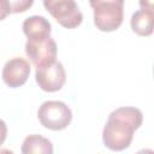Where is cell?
<instances>
[{
    "instance_id": "cell-15",
    "label": "cell",
    "mask_w": 154,
    "mask_h": 154,
    "mask_svg": "<svg viewBox=\"0 0 154 154\" xmlns=\"http://www.w3.org/2000/svg\"><path fill=\"white\" fill-rule=\"evenodd\" d=\"M0 154H13V152L10 150V149H1L0 150Z\"/></svg>"
},
{
    "instance_id": "cell-3",
    "label": "cell",
    "mask_w": 154,
    "mask_h": 154,
    "mask_svg": "<svg viewBox=\"0 0 154 154\" xmlns=\"http://www.w3.org/2000/svg\"><path fill=\"white\" fill-rule=\"evenodd\" d=\"M40 123L51 130H63L69 126L72 119L70 107L63 101H45L37 112Z\"/></svg>"
},
{
    "instance_id": "cell-9",
    "label": "cell",
    "mask_w": 154,
    "mask_h": 154,
    "mask_svg": "<svg viewBox=\"0 0 154 154\" xmlns=\"http://www.w3.org/2000/svg\"><path fill=\"white\" fill-rule=\"evenodd\" d=\"M23 31L28 41H43L51 36L52 25L42 16H30L23 22Z\"/></svg>"
},
{
    "instance_id": "cell-4",
    "label": "cell",
    "mask_w": 154,
    "mask_h": 154,
    "mask_svg": "<svg viewBox=\"0 0 154 154\" xmlns=\"http://www.w3.org/2000/svg\"><path fill=\"white\" fill-rule=\"evenodd\" d=\"M43 6L66 29L77 28L83 20V14L73 0H45Z\"/></svg>"
},
{
    "instance_id": "cell-12",
    "label": "cell",
    "mask_w": 154,
    "mask_h": 154,
    "mask_svg": "<svg viewBox=\"0 0 154 154\" xmlns=\"http://www.w3.org/2000/svg\"><path fill=\"white\" fill-rule=\"evenodd\" d=\"M11 13V6L8 0H0V20L5 19L7 14Z\"/></svg>"
},
{
    "instance_id": "cell-10",
    "label": "cell",
    "mask_w": 154,
    "mask_h": 154,
    "mask_svg": "<svg viewBox=\"0 0 154 154\" xmlns=\"http://www.w3.org/2000/svg\"><path fill=\"white\" fill-rule=\"evenodd\" d=\"M22 154H53V144L41 135H29L23 141Z\"/></svg>"
},
{
    "instance_id": "cell-5",
    "label": "cell",
    "mask_w": 154,
    "mask_h": 154,
    "mask_svg": "<svg viewBox=\"0 0 154 154\" xmlns=\"http://www.w3.org/2000/svg\"><path fill=\"white\" fill-rule=\"evenodd\" d=\"M35 78L42 90L54 93L63 88L66 81V73L63 64L55 60L52 64L36 67Z\"/></svg>"
},
{
    "instance_id": "cell-11",
    "label": "cell",
    "mask_w": 154,
    "mask_h": 154,
    "mask_svg": "<svg viewBox=\"0 0 154 154\" xmlns=\"http://www.w3.org/2000/svg\"><path fill=\"white\" fill-rule=\"evenodd\" d=\"M34 2L31 0H17V1H10L11 6V13H18V12H24L26 11Z\"/></svg>"
},
{
    "instance_id": "cell-1",
    "label": "cell",
    "mask_w": 154,
    "mask_h": 154,
    "mask_svg": "<svg viewBox=\"0 0 154 154\" xmlns=\"http://www.w3.org/2000/svg\"><path fill=\"white\" fill-rule=\"evenodd\" d=\"M143 114L136 107H119L111 112L102 130L103 144L114 152L126 149L132 141L134 131L142 125Z\"/></svg>"
},
{
    "instance_id": "cell-8",
    "label": "cell",
    "mask_w": 154,
    "mask_h": 154,
    "mask_svg": "<svg viewBox=\"0 0 154 154\" xmlns=\"http://www.w3.org/2000/svg\"><path fill=\"white\" fill-rule=\"evenodd\" d=\"M141 8L137 10L131 16V29L140 36H149L153 32V24H154V10L153 2H140Z\"/></svg>"
},
{
    "instance_id": "cell-6",
    "label": "cell",
    "mask_w": 154,
    "mask_h": 154,
    "mask_svg": "<svg viewBox=\"0 0 154 154\" xmlns=\"http://www.w3.org/2000/svg\"><path fill=\"white\" fill-rule=\"evenodd\" d=\"M25 53L36 67L48 65L55 61L57 43L51 36L43 41H26Z\"/></svg>"
},
{
    "instance_id": "cell-14",
    "label": "cell",
    "mask_w": 154,
    "mask_h": 154,
    "mask_svg": "<svg viewBox=\"0 0 154 154\" xmlns=\"http://www.w3.org/2000/svg\"><path fill=\"white\" fill-rule=\"evenodd\" d=\"M136 154H154V152H153L152 149H149V148H146V149H141V150H138Z\"/></svg>"
},
{
    "instance_id": "cell-2",
    "label": "cell",
    "mask_w": 154,
    "mask_h": 154,
    "mask_svg": "<svg viewBox=\"0 0 154 154\" xmlns=\"http://www.w3.org/2000/svg\"><path fill=\"white\" fill-rule=\"evenodd\" d=\"M94 24L100 31L117 30L123 23V0H91Z\"/></svg>"
},
{
    "instance_id": "cell-7",
    "label": "cell",
    "mask_w": 154,
    "mask_h": 154,
    "mask_svg": "<svg viewBox=\"0 0 154 154\" xmlns=\"http://www.w3.org/2000/svg\"><path fill=\"white\" fill-rule=\"evenodd\" d=\"M30 75V64L23 58L10 59L2 69V81L10 88L23 85Z\"/></svg>"
},
{
    "instance_id": "cell-13",
    "label": "cell",
    "mask_w": 154,
    "mask_h": 154,
    "mask_svg": "<svg viewBox=\"0 0 154 154\" xmlns=\"http://www.w3.org/2000/svg\"><path fill=\"white\" fill-rule=\"evenodd\" d=\"M6 136H7V126H6V123L0 119V144H2L6 140Z\"/></svg>"
}]
</instances>
